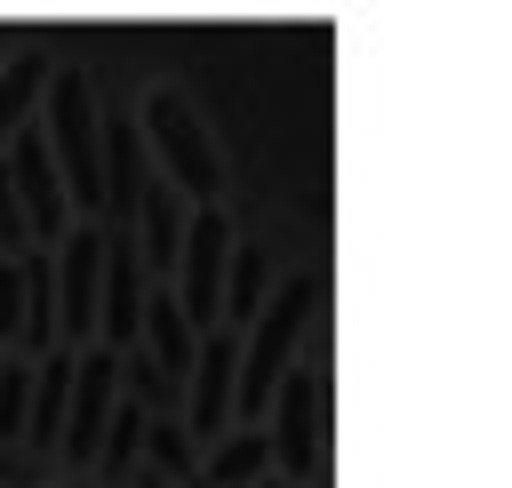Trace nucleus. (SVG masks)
<instances>
[{"instance_id": "nucleus-11", "label": "nucleus", "mask_w": 512, "mask_h": 488, "mask_svg": "<svg viewBox=\"0 0 512 488\" xmlns=\"http://www.w3.org/2000/svg\"><path fill=\"white\" fill-rule=\"evenodd\" d=\"M280 472V456H272V432H224L208 456H200V480L208 488H256V480H272Z\"/></svg>"}, {"instance_id": "nucleus-16", "label": "nucleus", "mask_w": 512, "mask_h": 488, "mask_svg": "<svg viewBox=\"0 0 512 488\" xmlns=\"http://www.w3.org/2000/svg\"><path fill=\"white\" fill-rule=\"evenodd\" d=\"M24 312H32L24 256H0V352H24Z\"/></svg>"}, {"instance_id": "nucleus-15", "label": "nucleus", "mask_w": 512, "mask_h": 488, "mask_svg": "<svg viewBox=\"0 0 512 488\" xmlns=\"http://www.w3.org/2000/svg\"><path fill=\"white\" fill-rule=\"evenodd\" d=\"M144 464H152V472H168L176 488H184V480H200V464H192V432H184V416H152V448H144Z\"/></svg>"}, {"instance_id": "nucleus-7", "label": "nucleus", "mask_w": 512, "mask_h": 488, "mask_svg": "<svg viewBox=\"0 0 512 488\" xmlns=\"http://www.w3.org/2000/svg\"><path fill=\"white\" fill-rule=\"evenodd\" d=\"M8 168H16V192H24V216H32V248H64V232L80 224L72 216V192H64V168L48 152V128H16L8 144Z\"/></svg>"}, {"instance_id": "nucleus-14", "label": "nucleus", "mask_w": 512, "mask_h": 488, "mask_svg": "<svg viewBox=\"0 0 512 488\" xmlns=\"http://www.w3.org/2000/svg\"><path fill=\"white\" fill-rule=\"evenodd\" d=\"M24 432H32V360L8 352L0 360V448H24Z\"/></svg>"}, {"instance_id": "nucleus-4", "label": "nucleus", "mask_w": 512, "mask_h": 488, "mask_svg": "<svg viewBox=\"0 0 512 488\" xmlns=\"http://www.w3.org/2000/svg\"><path fill=\"white\" fill-rule=\"evenodd\" d=\"M56 296H64V352H96V336H104V224L64 232Z\"/></svg>"}, {"instance_id": "nucleus-3", "label": "nucleus", "mask_w": 512, "mask_h": 488, "mask_svg": "<svg viewBox=\"0 0 512 488\" xmlns=\"http://www.w3.org/2000/svg\"><path fill=\"white\" fill-rule=\"evenodd\" d=\"M232 224H224V208H192V240H184V264H176V304H184V320L208 336V328H224V280H232Z\"/></svg>"}, {"instance_id": "nucleus-22", "label": "nucleus", "mask_w": 512, "mask_h": 488, "mask_svg": "<svg viewBox=\"0 0 512 488\" xmlns=\"http://www.w3.org/2000/svg\"><path fill=\"white\" fill-rule=\"evenodd\" d=\"M0 360H8V352H0Z\"/></svg>"}, {"instance_id": "nucleus-18", "label": "nucleus", "mask_w": 512, "mask_h": 488, "mask_svg": "<svg viewBox=\"0 0 512 488\" xmlns=\"http://www.w3.org/2000/svg\"><path fill=\"white\" fill-rule=\"evenodd\" d=\"M0 488H56V480H48V456H32V448H0Z\"/></svg>"}, {"instance_id": "nucleus-13", "label": "nucleus", "mask_w": 512, "mask_h": 488, "mask_svg": "<svg viewBox=\"0 0 512 488\" xmlns=\"http://www.w3.org/2000/svg\"><path fill=\"white\" fill-rule=\"evenodd\" d=\"M264 304H272V248L240 240L232 248V280H224V328H248Z\"/></svg>"}, {"instance_id": "nucleus-1", "label": "nucleus", "mask_w": 512, "mask_h": 488, "mask_svg": "<svg viewBox=\"0 0 512 488\" xmlns=\"http://www.w3.org/2000/svg\"><path fill=\"white\" fill-rule=\"evenodd\" d=\"M312 304H320V280H312V272H288V280L272 288V304L256 312L248 352H240V408H232L248 432H264V416H272V400H280V384H288V368H296V344H304V328H312Z\"/></svg>"}, {"instance_id": "nucleus-2", "label": "nucleus", "mask_w": 512, "mask_h": 488, "mask_svg": "<svg viewBox=\"0 0 512 488\" xmlns=\"http://www.w3.org/2000/svg\"><path fill=\"white\" fill-rule=\"evenodd\" d=\"M136 120H144L152 176H168L192 208H216V200H224V152H216V136H208V120H200V104H192L184 88H144Z\"/></svg>"}, {"instance_id": "nucleus-9", "label": "nucleus", "mask_w": 512, "mask_h": 488, "mask_svg": "<svg viewBox=\"0 0 512 488\" xmlns=\"http://www.w3.org/2000/svg\"><path fill=\"white\" fill-rule=\"evenodd\" d=\"M72 384H80V352H48V360H32V432H24V448L32 456H64V416H72Z\"/></svg>"}, {"instance_id": "nucleus-17", "label": "nucleus", "mask_w": 512, "mask_h": 488, "mask_svg": "<svg viewBox=\"0 0 512 488\" xmlns=\"http://www.w3.org/2000/svg\"><path fill=\"white\" fill-rule=\"evenodd\" d=\"M0 256H32V216H24V192H16L8 152H0Z\"/></svg>"}, {"instance_id": "nucleus-8", "label": "nucleus", "mask_w": 512, "mask_h": 488, "mask_svg": "<svg viewBox=\"0 0 512 488\" xmlns=\"http://www.w3.org/2000/svg\"><path fill=\"white\" fill-rule=\"evenodd\" d=\"M272 456H280V480H312L320 472V360H296L280 400H272Z\"/></svg>"}, {"instance_id": "nucleus-12", "label": "nucleus", "mask_w": 512, "mask_h": 488, "mask_svg": "<svg viewBox=\"0 0 512 488\" xmlns=\"http://www.w3.org/2000/svg\"><path fill=\"white\" fill-rule=\"evenodd\" d=\"M144 352L176 376V384H192V360H200V344H192V320H184V304H176V288H152V304H144Z\"/></svg>"}, {"instance_id": "nucleus-21", "label": "nucleus", "mask_w": 512, "mask_h": 488, "mask_svg": "<svg viewBox=\"0 0 512 488\" xmlns=\"http://www.w3.org/2000/svg\"><path fill=\"white\" fill-rule=\"evenodd\" d=\"M64 488H96V480H64Z\"/></svg>"}, {"instance_id": "nucleus-10", "label": "nucleus", "mask_w": 512, "mask_h": 488, "mask_svg": "<svg viewBox=\"0 0 512 488\" xmlns=\"http://www.w3.org/2000/svg\"><path fill=\"white\" fill-rule=\"evenodd\" d=\"M48 80H56V56H48V48H16V56H0V152L16 144V128L40 120Z\"/></svg>"}, {"instance_id": "nucleus-20", "label": "nucleus", "mask_w": 512, "mask_h": 488, "mask_svg": "<svg viewBox=\"0 0 512 488\" xmlns=\"http://www.w3.org/2000/svg\"><path fill=\"white\" fill-rule=\"evenodd\" d=\"M256 488H296V480H280V472H272V480H256Z\"/></svg>"}, {"instance_id": "nucleus-19", "label": "nucleus", "mask_w": 512, "mask_h": 488, "mask_svg": "<svg viewBox=\"0 0 512 488\" xmlns=\"http://www.w3.org/2000/svg\"><path fill=\"white\" fill-rule=\"evenodd\" d=\"M128 488H176V480H168V472H152V464H144V472H136V480H128Z\"/></svg>"}, {"instance_id": "nucleus-6", "label": "nucleus", "mask_w": 512, "mask_h": 488, "mask_svg": "<svg viewBox=\"0 0 512 488\" xmlns=\"http://www.w3.org/2000/svg\"><path fill=\"white\" fill-rule=\"evenodd\" d=\"M112 408H120V352H80V384H72V416H64V480H88L96 456H104V432H112Z\"/></svg>"}, {"instance_id": "nucleus-5", "label": "nucleus", "mask_w": 512, "mask_h": 488, "mask_svg": "<svg viewBox=\"0 0 512 488\" xmlns=\"http://www.w3.org/2000/svg\"><path fill=\"white\" fill-rule=\"evenodd\" d=\"M240 352H248L240 328H208V336H200V360H192V384H184V432L208 440V448L232 432V408H240Z\"/></svg>"}]
</instances>
